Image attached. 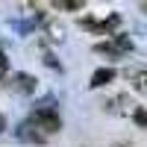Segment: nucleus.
<instances>
[{"instance_id":"f257e3e1","label":"nucleus","mask_w":147,"mask_h":147,"mask_svg":"<svg viewBox=\"0 0 147 147\" xmlns=\"http://www.w3.org/2000/svg\"><path fill=\"white\" fill-rule=\"evenodd\" d=\"M30 121L44 132V136H56V132L62 129V118H59V112H56V100L53 97H47L44 103H35Z\"/></svg>"},{"instance_id":"9b49d317","label":"nucleus","mask_w":147,"mask_h":147,"mask_svg":"<svg viewBox=\"0 0 147 147\" xmlns=\"http://www.w3.org/2000/svg\"><path fill=\"white\" fill-rule=\"evenodd\" d=\"M132 121H136L141 129H147V109L144 106H136V109H132Z\"/></svg>"},{"instance_id":"9d476101","label":"nucleus","mask_w":147,"mask_h":147,"mask_svg":"<svg viewBox=\"0 0 147 147\" xmlns=\"http://www.w3.org/2000/svg\"><path fill=\"white\" fill-rule=\"evenodd\" d=\"M9 24H12V27H15V30H18L21 35H30V32L35 30V24H38V21L32 18V21H9Z\"/></svg>"},{"instance_id":"f8f14e48","label":"nucleus","mask_w":147,"mask_h":147,"mask_svg":"<svg viewBox=\"0 0 147 147\" xmlns=\"http://www.w3.org/2000/svg\"><path fill=\"white\" fill-rule=\"evenodd\" d=\"M44 65L50 68V71H56V74L62 71V65H59V59H56V56H53L50 50H47V47H44Z\"/></svg>"},{"instance_id":"1a4fd4ad","label":"nucleus","mask_w":147,"mask_h":147,"mask_svg":"<svg viewBox=\"0 0 147 147\" xmlns=\"http://www.w3.org/2000/svg\"><path fill=\"white\" fill-rule=\"evenodd\" d=\"M50 3H53L56 9H62V12H74V9H80L85 0H50Z\"/></svg>"},{"instance_id":"0eeeda50","label":"nucleus","mask_w":147,"mask_h":147,"mask_svg":"<svg viewBox=\"0 0 147 147\" xmlns=\"http://www.w3.org/2000/svg\"><path fill=\"white\" fill-rule=\"evenodd\" d=\"M115 77H118V74H115V68H97L94 74H91V88H103V85H109V82H115Z\"/></svg>"},{"instance_id":"ddd939ff","label":"nucleus","mask_w":147,"mask_h":147,"mask_svg":"<svg viewBox=\"0 0 147 147\" xmlns=\"http://www.w3.org/2000/svg\"><path fill=\"white\" fill-rule=\"evenodd\" d=\"M9 74V59H6V53H3V47H0V80H3Z\"/></svg>"},{"instance_id":"423d86ee","label":"nucleus","mask_w":147,"mask_h":147,"mask_svg":"<svg viewBox=\"0 0 147 147\" xmlns=\"http://www.w3.org/2000/svg\"><path fill=\"white\" fill-rule=\"evenodd\" d=\"M127 80H129V85L138 94H147V68H129L127 71Z\"/></svg>"},{"instance_id":"39448f33","label":"nucleus","mask_w":147,"mask_h":147,"mask_svg":"<svg viewBox=\"0 0 147 147\" xmlns=\"http://www.w3.org/2000/svg\"><path fill=\"white\" fill-rule=\"evenodd\" d=\"M12 88H15L18 94H35V88H38V80H35L32 74H27V71H18L15 77H12Z\"/></svg>"},{"instance_id":"4468645a","label":"nucleus","mask_w":147,"mask_h":147,"mask_svg":"<svg viewBox=\"0 0 147 147\" xmlns=\"http://www.w3.org/2000/svg\"><path fill=\"white\" fill-rule=\"evenodd\" d=\"M3 127H6V121H3V118H0V132H3Z\"/></svg>"},{"instance_id":"7ed1b4c3","label":"nucleus","mask_w":147,"mask_h":147,"mask_svg":"<svg viewBox=\"0 0 147 147\" xmlns=\"http://www.w3.org/2000/svg\"><path fill=\"white\" fill-rule=\"evenodd\" d=\"M80 27L91 30L97 35H115L118 27H121V15H106L103 21H97V18H80Z\"/></svg>"},{"instance_id":"20e7f679","label":"nucleus","mask_w":147,"mask_h":147,"mask_svg":"<svg viewBox=\"0 0 147 147\" xmlns=\"http://www.w3.org/2000/svg\"><path fill=\"white\" fill-rule=\"evenodd\" d=\"M15 138H18V141H24V144H44L50 136H44V132H41V129H38V127H35L32 121L27 118V121H21V124L15 127Z\"/></svg>"},{"instance_id":"6e6552de","label":"nucleus","mask_w":147,"mask_h":147,"mask_svg":"<svg viewBox=\"0 0 147 147\" xmlns=\"http://www.w3.org/2000/svg\"><path fill=\"white\" fill-rule=\"evenodd\" d=\"M41 24L47 27V35H50V41H62V38H65V30L59 27L56 21H41Z\"/></svg>"},{"instance_id":"f03ea898","label":"nucleus","mask_w":147,"mask_h":147,"mask_svg":"<svg viewBox=\"0 0 147 147\" xmlns=\"http://www.w3.org/2000/svg\"><path fill=\"white\" fill-rule=\"evenodd\" d=\"M132 50H136V44H132V38L124 35V32H115L109 41L94 44V53H103V56H112V59H121V56H127Z\"/></svg>"}]
</instances>
